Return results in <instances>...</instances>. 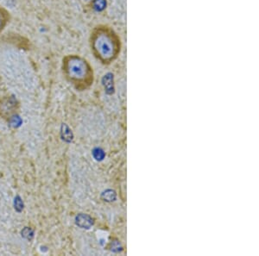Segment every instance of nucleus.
<instances>
[{
    "label": "nucleus",
    "instance_id": "1",
    "mask_svg": "<svg viewBox=\"0 0 259 256\" xmlns=\"http://www.w3.org/2000/svg\"><path fill=\"white\" fill-rule=\"evenodd\" d=\"M92 47L100 59L107 61L114 56L117 43L112 33L105 29H99L92 36Z\"/></svg>",
    "mask_w": 259,
    "mask_h": 256
},
{
    "label": "nucleus",
    "instance_id": "2",
    "mask_svg": "<svg viewBox=\"0 0 259 256\" xmlns=\"http://www.w3.org/2000/svg\"><path fill=\"white\" fill-rule=\"evenodd\" d=\"M64 71L71 80L81 81L89 74V66L84 60L77 56H69L64 62Z\"/></svg>",
    "mask_w": 259,
    "mask_h": 256
},
{
    "label": "nucleus",
    "instance_id": "3",
    "mask_svg": "<svg viewBox=\"0 0 259 256\" xmlns=\"http://www.w3.org/2000/svg\"><path fill=\"white\" fill-rule=\"evenodd\" d=\"M8 18H9V16L6 10L0 8V32L5 29V27L8 22Z\"/></svg>",
    "mask_w": 259,
    "mask_h": 256
}]
</instances>
